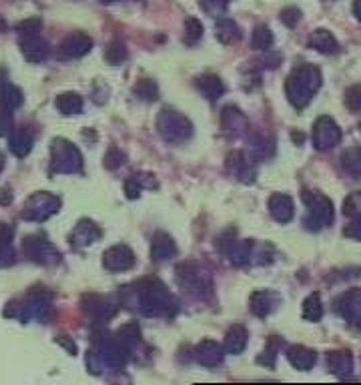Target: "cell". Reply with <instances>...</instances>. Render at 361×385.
I'll list each match as a JSON object with an SVG mask.
<instances>
[{
  "label": "cell",
  "mask_w": 361,
  "mask_h": 385,
  "mask_svg": "<svg viewBox=\"0 0 361 385\" xmlns=\"http://www.w3.org/2000/svg\"><path fill=\"white\" fill-rule=\"evenodd\" d=\"M131 289V287H129ZM133 307H139L149 317H169L177 311V301L161 281L145 279L131 289Z\"/></svg>",
  "instance_id": "cell-1"
},
{
  "label": "cell",
  "mask_w": 361,
  "mask_h": 385,
  "mask_svg": "<svg viewBox=\"0 0 361 385\" xmlns=\"http://www.w3.org/2000/svg\"><path fill=\"white\" fill-rule=\"evenodd\" d=\"M322 87V73L313 64H299L285 82L289 102L295 109H305Z\"/></svg>",
  "instance_id": "cell-2"
},
{
  "label": "cell",
  "mask_w": 361,
  "mask_h": 385,
  "mask_svg": "<svg viewBox=\"0 0 361 385\" xmlns=\"http://www.w3.org/2000/svg\"><path fill=\"white\" fill-rule=\"evenodd\" d=\"M301 199L307 205V215H305V227L309 231H319L325 225L333 221V203L325 195L317 191H303Z\"/></svg>",
  "instance_id": "cell-3"
},
{
  "label": "cell",
  "mask_w": 361,
  "mask_h": 385,
  "mask_svg": "<svg viewBox=\"0 0 361 385\" xmlns=\"http://www.w3.org/2000/svg\"><path fill=\"white\" fill-rule=\"evenodd\" d=\"M157 131L167 143H183L193 135V125L189 118L173 109H163L157 118Z\"/></svg>",
  "instance_id": "cell-4"
},
{
  "label": "cell",
  "mask_w": 361,
  "mask_h": 385,
  "mask_svg": "<svg viewBox=\"0 0 361 385\" xmlns=\"http://www.w3.org/2000/svg\"><path fill=\"white\" fill-rule=\"evenodd\" d=\"M177 281L189 295L199 297V299L211 295V289H213L211 277L197 263H181L177 267Z\"/></svg>",
  "instance_id": "cell-5"
},
{
  "label": "cell",
  "mask_w": 361,
  "mask_h": 385,
  "mask_svg": "<svg viewBox=\"0 0 361 385\" xmlns=\"http://www.w3.org/2000/svg\"><path fill=\"white\" fill-rule=\"evenodd\" d=\"M342 141V129L331 116H319L313 125V145L317 151H329Z\"/></svg>",
  "instance_id": "cell-6"
},
{
  "label": "cell",
  "mask_w": 361,
  "mask_h": 385,
  "mask_svg": "<svg viewBox=\"0 0 361 385\" xmlns=\"http://www.w3.org/2000/svg\"><path fill=\"white\" fill-rule=\"evenodd\" d=\"M58 205H60V201L55 195L35 192L28 199V203H26V207L22 211V217L24 219H33V221H44V219H49L51 215H55L58 211Z\"/></svg>",
  "instance_id": "cell-7"
},
{
  "label": "cell",
  "mask_w": 361,
  "mask_h": 385,
  "mask_svg": "<svg viewBox=\"0 0 361 385\" xmlns=\"http://www.w3.org/2000/svg\"><path fill=\"white\" fill-rule=\"evenodd\" d=\"M53 159H55V169L64 173H75L82 165V156L76 151V147L62 138L53 143Z\"/></svg>",
  "instance_id": "cell-8"
},
{
  "label": "cell",
  "mask_w": 361,
  "mask_h": 385,
  "mask_svg": "<svg viewBox=\"0 0 361 385\" xmlns=\"http://www.w3.org/2000/svg\"><path fill=\"white\" fill-rule=\"evenodd\" d=\"M337 311L342 317L361 333V289H351L337 299Z\"/></svg>",
  "instance_id": "cell-9"
},
{
  "label": "cell",
  "mask_w": 361,
  "mask_h": 385,
  "mask_svg": "<svg viewBox=\"0 0 361 385\" xmlns=\"http://www.w3.org/2000/svg\"><path fill=\"white\" fill-rule=\"evenodd\" d=\"M103 265L109 271H127L134 267V253L127 245H114L103 255Z\"/></svg>",
  "instance_id": "cell-10"
},
{
  "label": "cell",
  "mask_w": 361,
  "mask_h": 385,
  "mask_svg": "<svg viewBox=\"0 0 361 385\" xmlns=\"http://www.w3.org/2000/svg\"><path fill=\"white\" fill-rule=\"evenodd\" d=\"M22 249L24 253L35 259V261H42V263H57L58 253L53 249V245L40 237H26L24 243H22Z\"/></svg>",
  "instance_id": "cell-11"
},
{
  "label": "cell",
  "mask_w": 361,
  "mask_h": 385,
  "mask_svg": "<svg viewBox=\"0 0 361 385\" xmlns=\"http://www.w3.org/2000/svg\"><path fill=\"white\" fill-rule=\"evenodd\" d=\"M269 213L275 221L279 223H289L295 215V205L293 199L285 192H275L269 199Z\"/></svg>",
  "instance_id": "cell-12"
},
{
  "label": "cell",
  "mask_w": 361,
  "mask_h": 385,
  "mask_svg": "<svg viewBox=\"0 0 361 385\" xmlns=\"http://www.w3.org/2000/svg\"><path fill=\"white\" fill-rule=\"evenodd\" d=\"M195 359L205 367H215L223 361V347L213 339H203L195 349Z\"/></svg>",
  "instance_id": "cell-13"
},
{
  "label": "cell",
  "mask_w": 361,
  "mask_h": 385,
  "mask_svg": "<svg viewBox=\"0 0 361 385\" xmlns=\"http://www.w3.org/2000/svg\"><path fill=\"white\" fill-rule=\"evenodd\" d=\"M20 46H22L24 57L28 58V60H33V62H40V60H44V58L49 57V44L38 37V33L22 35Z\"/></svg>",
  "instance_id": "cell-14"
},
{
  "label": "cell",
  "mask_w": 361,
  "mask_h": 385,
  "mask_svg": "<svg viewBox=\"0 0 361 385\" xmlns=\"http://www.w3.org/2000/svg\"><path fill=\"white\" fill-rule=\"evenodd\" d=\"M93 46V39L85 33H75L60 44V53L69 58H78L87 55Z\"/></svg>",
  "instance_id": "cell-15"
},
{
  "label": "cell",
  "mask_w": 361,
  "mask_h": 385,
  "mask_svg": "<svg viewBox=\"0 0 361 385\" xmlns=\"http://www.w3.org/2000/svg\"><path fill=\"white\" fill-rule=\"evenodd\" d=\"M287 359H289V364L295 367V369H299V371H309L311 367L315 366L317 355H315V351L309 349V347L293 346L287 349Z\"/></svg>",
  "instance_id": "cell-16"
},
{
  "label": "cell",
  "mask_w": 361,
  "mask_h": 385,
  "mask_svg": "<svg viewBox=\"0 0 361 385\" xmlns=\"http://www.w3.org/2000/svg\"><path fill=\"white\" fill-rule=\"evenodd\" d=\"M327 369L340 377H345L353 369V355L347 349H335L327 353Z\"/></svg>",
  "instance_id": "cell-17"
},
{
  "label": "cell",
  "mask_w": 361,
  "mask_h": 385,
  "mask_svg": "<svg viewBox=\"0 0 361 385\" xmlns=\"http://www.w3.org/2000/svg\"><path fill=\"white\" fill-rule=\"evenodd\" d=\"M177 255V245L167 233H157L152 237L151 257L155 261H169Z\"/></svg>",
  "instance_id": "cell-18"
},
{
  "label": "cell",
  "mask_w": 361,
  "mask_h": 385,
  "mask_svg": "<svg viewBox=\"0 0 361 385\" xmlns=\"http://www.w3.org/2000/svg\"><path fill=\"white\" fill-rule=\"evenodd\" d=\"M309 46L315 48V51L322 53V55H337V53H340V42L335 40V37H333L329 30H325V28H317V30L311 35Z\"/></svg>",
  "instance_id": "cell-19"
},
{
  "label": "cell",
  "mask_w": 361,
  "mask_h": 385,
  "mask_svg": "<svg viewBox=\"0 0 361 385\" xmlns=\"http://www.w3.org/2000/svg\"><path fill=\"white\" fill-rule=\"evenodd\" d=\"M279 297L271 291H257L251 295V311L257 317H267L273 309L277 307Z\"/></svg>",
  "instance_id": "cell-20"
},
{
  "label": "cell",
  "mask_w": 361,
  "mask_h": 385,
  "mask_svg": "<svg viewBox=\"0 0 361 385\" xmlns=\"http://www.w3.org/2000/svg\"><path fill=\"white\" fill-rule=\"evenodd\" d=\"M100 237V229L96 227L93 221H80L76 225V229L71 235V243L75 247H82V245H91Z\"/></svg>",
  "instance_id": "cell-21"
},
{
  "label": "cell",
  "mask_w": 361,
  "mask_h": 385,
  "mask_svg": "<svg viewBox=\"0 0 361 385\" xmlns=\"http://www.w3.org/2000/svg\"><path fill=\"white\" fill-rule=\"evenodd\" d=\"M215 37H217L219 42H223V44H233V42H237V40L241 39V30H239V26H237L235 20L227 19V17H221V19H217V22H215Z\"/></svg>",
  "instance_id": "cell-22"
},
{
  "label": "cell",
  "mask_w": 361,
  "mask_h": 385,
  "mask_svg": "<svg viewBox=\"0 0 361 385\" xmlns=\"http://www.w3.org/2000/svg\"><path fill=\"white\" fill-rule=\"evenodd\" d=\"M227 165H229V169L237 174V179H239V181H243V183H253V179H255V169L249 165V161L245 159V154L231 153L229 154Z\"/></svg>",
  "instance_id": "cell-23"
},
{
  "label": "cell",
  "mask_w": 361,
  "mask_h": 385,
  "mask_svg": "<svg viewBox=\"0 0 361 385\" xmlns=\"http://www.w3.org/2000/svg\"><path fill=\"white\" fill-rule=\"evenodd\" d=\"M197 89L201 91V95L205 98H209V100H217L225 93V87H223L221 78L217 75H203V77L197 78Z\"/></svg>",
  "instance_id": "cell-24"
},
{
  "label": "cell",
  "mask_w": 361,
  "mask_h": 385,
  "mask_svg": "<svg viewBox=\"0 0 361 385\" xmlns=\"http://www.w3.org/2000/svg\"><path fill=\"white\" fill-rule=\"evenodd\" d=\"M245 346H247V329L243 325H233L225 337V351L237 355L245 349Z\"/></svg>",
  "instance_id": "cell-25"
},
{
  "label": "cell",
  "mask_w": 361,
  "mask_h": 385,
  "mask_svg": "<svg viewBox=\"0 0 361 385\" xmlns=\"http://www.w3.org/2000/svg\"><path fill=\"white\" fill-rule=\"evenodd\" d=\"M342 165L343 169L351 177L361 179V149L360 147H353V149H347L342 154Z\"/></svg>",
  "instance_id": "cell-26"
},
{
  "label": "cell",
  "mask_w": 361,
  "mask_h": 385,
  "mask_svg": "<svg viewBox=\"0 0 361 385\" xmlns=\"http://www.w3.org/2000/svg\"><path fill=\"white\" fill-rule=\"evenodd\" d=\"M303 317L307 321H319L324 317V305L319 293H311L303 301Z\"/></svg>",
  "instance_id": "cell-27"
},
{
  "label": "cell",
  "mask_w": 361,
  "mask_h": 385,
  "mask_svg": "<svg viewBox=\"0 0 361 385\" xmlns=\"http://www.w3.org/2000/svg\"><path fill=\"white\" fill-rule=\"evenodd\" d=\"M30 147H33V135L22 127L19 129L17 133H12V138H10V149H12V153L19 154V156H24V154L30 151Z\"/></svg>",
  "instance_id": "cell-28"
},
{
  "label": "cell",
  "mask_w": 361,
  "mask_h": 385,
  "mask_svg": "<svg viewBox=\"0 0 361 385\" xmlns=\"http://www.w3.org/2000/svg\"><path fill=\"white\" fill-rule=\"evenodd\" d=\"M57 109L62 115H76L82 111V100L75 93H64L57 98Z\"/></svg>",
  "instance_id": "cell-29"
},
{
  "label": "cell",
  "mask_w": 361,
  "mask_h": 385,
  "mask_svg": "<svg viewBox=\"0 0 361 385\" xmlns=\"http://www.w3.org/2000/svg\"><path fill=\"white\" fill-rule=\"evenodd\" d=\"M251 44H253V48H257V51H269L271 46H273V33L267 28V26H257L255 30H253V37H251Z\"/></svg>",
  "instance_id": "cell-30"
},
{
  "label": "cell",
  "mask_w": 361,
  "mask_h": 385,
  "mask_svg": "<svg viewBox=\"0 0 361 385\" xmlns=\"http://www.w3.org/2000/svg\"><path fill=\"white\" fill-rule=\"evenodd\" d=\"M343 215L349 217L351 221H360L361 223V191L351 192L343 201Z\"/></svg>",
  "instance_id": "cell-31"
},
{
  "label": "cell",
  "mask_w": 361,
  "mask_h": 385,
  "mask_svg": "<svg viewBox=\"0 0 361 385\" xmlns=\"http://www.w3.org/2000/svg\"><path fill=\"white\" fill-rule=\"evenodd\" d=\"M201 37H203V24H201V20L195 19V17H189V19L185 20V37H183L185 44L193 46V44H197L201 40Z\"/></svg>",
  "instance_id": "cell-32"
},
{
  "label": "cell",
  "mask_w": 361,
  "mask_h": 385,
  "mask_svg": "<svg viewBox=\"0 0 361 385\" xmlns=\"http://www.w3.org/2000/svg\"><path fill=\"white\" fill-rule=\"evenodd\" d=\"M20 102H22V95H20L19 89H15V87H10V84H2L0 87V105L4 107V109H15V107H19Z\"/></svg>",
  "instance_id": "cell-33"
},
{
  "label": "cell",
  "mask_w": 361,
  "mask_h": 385,
  "mask_svg": "<svg viewBox=\"0 0 361 385\" xmlns=\"http://www.w3.org/2000/svg\"><path fill=\"white\" fill-rule=\"evenodd\" d=\"M116 335H118V341L127 347V349L141 341V329H139L137 323H127L125 328L118 329V333H116Z\"/></svg>",
  "instance_id": "cell-34"
},
{
  "label": "cell",
  "mask_w": 361,
  "mask_h": 385,
  "mask_svg": "<svg viewBox=\"0 0 361 385\" xmlns=\"http://www.w3.org/2000/svg\"><path fill=\"white\" fill-rule=\"evenodd\" d=\"M134 95L139 96V98H143V100H155V98L159 96V89H157V84H155L152 80L143 78V80L137 82V87H134Z\"/></svg>",
  "instance_id": "cell-35"
},
{
  "label": "cell",
  "mask_w": 361,
  "mask_h": 385,
  "mask_svg": "<svg viewBox=\"0 0 361 385\" xmlns=\"http://www.w3.org/2000/svg\"><path fill=\"white\" fill-rule=\"evenodd\" d=\"M345 107L351 113H361V82L345 91Z\"/></svg>",
  "instance_id": "cell-36"
},
{
  "label": "cell",
  "mask_w": 361,
  "mask_h": 385,
  "mask_svg": "<svg viewBox=\"0 0 361 385\" xmlns=\"http://www.w3.org/2000/svg\"><path fill=\"white\" fill-rule=\"evenodd\" d=\"M105 57H107V60H109L111 64H121L123 60H127V48H125V44H121V42H113V44L107 48Z\"/></svg>",
  "instance_id": "cell-37"
},
{
  "label": "cell",
  "mask_w": 361,
  "mask_h": 385,
  "mask_svg": "<svg viewBox=\"0 0 361 385\" xmlns=\"http://www.w3.org/2000/svg\"><path fill=\"white\" fill-rule=\"evenodd\" d=\"M125 163V153L121 149H111L107 156H105V167L107 169H116Z\"/></svg>",
  "instance_id": "cell-38"
},
{
  "label": "cell",
  "mask_w": 361,
  "mask_h": 385,
  "mask_svg": "<svg viewBox=\"0 0 361 385\" xmlns=\"http://www.w3.org/2000/svg\"><path fill=\"white\" fill-rule=\"evenodd\" d=\"M299 19H301V12L295 6H289L285 10H281V20L285 22L289 28H293L299 22Z\"/></svg>",
  "instance_id": "cell-39"
},
{
  "label": "cell",
  "mask_w": 361,
  "mask_h": 385,
  "mask_svg": "<svg viewBox=\"0 0 361 385\" xmlns=\"http://www.w3.org/2000/svg\"><path fill=\"white\" fill-rule=\"evenodd\" d=\"M40 26H42V22L38 19H28L22 20L17 28H19L20 35H33V33H38V30H40Z\"/></svg>",
  "instance_id": "cell-40"
},
{
  "label": "cell",
  "mask_w": 361,
  "mask_h": 385,
  "mask_svg": "<svg viewBox=\"0 0 361 385\" xmlns=\"http://www.w3.org/2000/svg\"><path fill=\"white\" fill-rule=\"evenodd\" d=\"M141 189H143V185H141V181H139V177H137V174H133L131 179H127V183H125V192H127V197H129V199L139 197Z\"/></svg>",
  "instance_id": "cell-41"
},
{
  "label": "cell",
  "mask_w": 361,
  "mask_h": 385,
  "mask_svg": "<svg viewBox=\"0 0 361 385\" xmlns=\"http://www.w3.org/2000/svg\"><path fill=\"white\" fill-rule=\"evenodd\" d=\"M231 0H203V6L209 10V12H223L229 6Z\"/></svg>",
  "instance_id": "cell-42"
},
{
  "label": "cell",
  "mask_w": 361,
  "mask_h": 385,
  "mask_svg": "<svg viewBox=\"0 0 361 385\" xmlns=\"http://www.w3.org/2000/svg\"><path fill=\"white\" fill-rule=\"evenodd\" d=\"M345 237H351V239H358L361 241V223L360 221H351L345 229H343Z\"/></svg>",
  "instance_id": "cell-43"
},
{
  "label": "cell",
  "mask_w": 361,
  "mask_h": 385,
  "mask_svg": "<svg viewBox=\"0 0 361 385\" xmlns=\"http://www.w3.org/2000/svg\"><path fill=\"white\" fill-rule=\"evenodd\" d=\"M10 133V115L0 111V135H8Z\"/></svg>",
  "instance_id": "cell-44"
},
{
  "label": "cell",
  "mask_w": 361,
  "mask_h": 385,
  "mask_svg": "<svg viewBox=\"0 0 361 385\" xmlns=\"http://www.w3.org/2000/svg\"><path fill=\"white\" fill-rule=\"evenodd\" d=\"M12 235H15L12 227H8L6 223H0V243H10Z\"/></svg>",
  "instance_id": "cell-45"
},
{
  "label": "cell",
  "mask_w": 361,
  "mask_h": 385,
  "mask_svg": "<svg viewBox=\"0 0 361 385\" xmlns=\"http://www.w3.org/2000/svg\"><path fill=\"white\" fill-rule=\"evenodd\" d=\"M10 201H12V195L8 191H4V189H0V203L2 205H8Z\"/></svg>",
  "instance_id": "cell-46"
},
{
  "label": "cell",
  "mask_w": 361,
  "mask_h": 385,
  "mask_svg": "<svg viewBox=\"0 0 361 385\" xmlns=\"http://www.w3.org/2000/svg\"><path fill=\"white\" fill-rule=\"evenodd\" d=\"M353 15H355L358 20L361 22V0H355V2H353Z\"/></svg>",
  "instance_id": "cell-47"
},
{
  "label": "cell",
  "mask_w": 361,
  "mask_h": 385,
  "mask_svg": "<svg viewBox=\"0 0 361 385\" xmlns=\"http://www.w3.org/2000/svg\"><path fill=\"white\" fill-rule=\"evenodd\" d=\"M4 26H6V24H4V20H2V17H0V30H2Z\"/></svg>",
  "instance_id": "cell-48"
},
{
  "label": "cell",
  "mask_w": 361,
  "mask_h": 385,
  "mask_svg": "<svg viewBox=\"0 0 361 385\" xmlns=\"http://www.w3.org/2000/svg\"><path fill=\"white\" fill-rule=\"evenodd\" d=\"M0 171H2V161H0Z\"/></svg>",
  "instance_id": "cell-49"
}]
</instances>
